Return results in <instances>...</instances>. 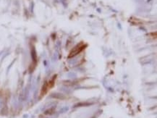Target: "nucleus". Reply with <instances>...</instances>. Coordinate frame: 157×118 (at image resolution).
<instances>
[{"label": "nucleus", "mask_w": 157, "mask_h": 118, "mask_svg": "<svg viewBox=\"0 0 157 118\" xmlns=\"http://www.w3.org/2000/svg\"><path fill=\"white\" fill-rule=\"evenodd\" d=\"M86 47V45L84 44L83 43H80V44H78L73 48L72 49V51H70V55H69V57H73L76 56L78 54H80L83 49H85V47Z\"/></svg>", "instance_id": "1"}]
</instances>
